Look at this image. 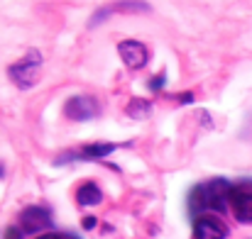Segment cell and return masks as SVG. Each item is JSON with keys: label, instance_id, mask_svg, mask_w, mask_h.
<instances>
[{"label": "cell", "instance_id": "obj_1", "mask_svg": "<svg viewBox=\"0 0 252 239\" xmlns=\"http://www.w3.org/2000/svg\"><path fill=\"white\" fill-rule=\"evenodd\" d=\"M230 193H233V186L225 181V178H213L203 186H196L189 195V210L191 215H198L203 210H216V212H223L230 203Z\"/></svg>", "mask_w": 252, "mask_h": 239}, {"label": "cell", "instance_id": "obj_2", "mask_svg": "<svg viewBox=\"0 0 252 239\" xmlns=\"http://www.w3.org/2000/svg\"><path fill=\"white\" fill-rule=\"evenodd\" d=\"M39 74H42V54L37 49H30L25 54V59H20L17 64H12L7 69L10 80L20 88H32L39 80Z\"/></svg>", "mask_w": 252, "mask_h": 239}, {"label": "cell", "instance_id": "obj_3", "mask_svg": "<svg viewBox=\"0 0 252 239\" xmlns=\"http://www.w3.org/2000/svg\"><path fill=\"white\" fill-rule=\"evenodd\" d=\"M52 227V215L47 208L42 205H30L22 210L20 215V230L32 235V232H42V230H49Z\"/></svg>", "mask_w": 252, "mask_h": 239}, {"label": "cell", "instance_id": "obj_4", "mask_svg": "<svg viewBox=\"0 0 252 239\" xmlns=\"http://www.w3.org/2000/svg\"><path fill=\"white\" fill-rule=\"evenodd\" d=\"M118 54H120L123 64H125L127 69H132V71L142 69V66L147 64V59H150L147 47H145L142 42H135V39H125V42H120V44H118Z\"/></svg>", "mask_w": 252, "mask_h": 239}, {"label": "cell", "instance_id": "obj_5", "mask_svg": "<svg viewBox=\"0 0 252 239\" xmlns=\"http://www.w3.org/2000/svg\"><path fill=\"white\" fill-rule=\"evenodd\" d=\"M95 112H98V105H95V100L88 98V95H74V98H69L66 105H64V115H66L69 120H76V122L91 120Z\"/></svg>", "mask_w": 252, "mask_h": 239}, {"label": "cell", "instance_id": "obj_6", "mask_svg": "<svg viewBox=\"0 0 252 239\" xmlns=\"http://www.w3.org/2000/svg\"><path fill=\"white\" fill-rule=\"evenodd\" d=\"M230 208L238 222H252V188L240 186L230 193Z\"/></svg>", "mask_w": 252, "mask_h": 239}, {"label": "cell", "instance_id": "obj_7", "mask_svg": "<svg viewBox=\"0 0 252 239\" xmlns=\"http://www.w3.org/2000/svg\"><path fill=\"white\" fill-rule=\"evenodd\" d=\"M228 237V230L220 220L216 217H196L193 222V239H225Z\"/></svg>", "mask_w": 252, "mask_h": 239}, {"label": "cell", "instance_id": "obj_8", "mask_svg": "<svg viewBox=\"0 0 252 239\" xmlns=\"http://www.w3.org/2000/svg\"><path fill=\"white\" fill-rule=\"evenodd\" d=\"M76 200H79V205L91 208V205H98L103 200V193H100V188L95 183H84L79 188V193H76Z\"/></svg>", "mask_w": 252, "mask_h": 239}, {"label": "cell", "instance_id": "obj_9", "mask_svg": "<svg viewBox=\"0 0 252 239\" xmlns=\"http://www.w3.org/2000/svg\"><path fill=\"white\" fill-rule=\"evenodd\" d=\"M132 120H147L152 115V103L145 100V98H132L127 103V110H125Z\"/></svg>", "mask_w": 252, "mask_h": 239}, {"label": "cell", "instance_id": "obj_10", "mask_svg": "<svg viewBox=\"0 0 252 239\" xmlns=\"http://www.w3.org/2000/svg\"><path fill=\"white\" fill-rule=\"evenodd\" d=\"M115 149H118V144H110V142H98V144H88V147H84L79 157H84V159H103V157L113 154Z\"/></svg>", "mask_w": 252, "mask_h": 239}, {"label": "cell", "instance_id": "obj_11", "mask_svg": "<svg viewBox=\"0 0 252 239\" xmlns=\"http://www.w3.org/2000/svg\"><path fill=\"white\" fill-rule=\"evenodd\" d=\"M164 83H167V76L164 74H157L155 79H150V90H162Z\"/></svg>", "mask_w": 252, "mask_h": 239}, {"label": "cell", "instance_id": "obj_12", "mask_svg": "<svg viewBox=\"0 0 252 239\" xmlns=\"http://www.w3.org/2000/svg\"><path fill=\"white\" fill-rule=\"evenodd\" d=\"M22 235H25V232H22L20 227H7V230H5V239H22Z\"/></svg>", "mask_w": 252, "mask_h": 239}, {"label": "cell", "instance_id": "obj_13", "mask_svg": "<svg viewBox=\"0 0 252 239\" xmlns=\"http://www.w3.org/2000/svg\"><path fill=\"white\" fill-rule=\"evenodd\" d=\"M37 239H79V237H74V235H57V232H47V235H42V237H37Z\"/></svg>", "mask_w": 252, "mask_h": 239}, {"label": "cell", "instance_id": "obj_14", "mask_svg": "<svg viewBox=\"0 0 252 239\" xmlns=\"http://www.w3.org/2000/svg\"><path fill=\"white\" fill-rule=\"evenodd\" d=\"M84 227L86 230H93V227H95V217H93V215H88L84 220Z\"/></svg>", "mask_w": 252, "mask_h": 239}, {"label": "cell", "instance_id": "obj_15", "mask_svg": "<svg viewBox=\"0 0 252 239\" xmlns=\"http://www.w3.org/2000/svg\"><path fill=\"white\" fill-rule=\"evenodd\" d=\"M191 100H193L191 93H184V95H181V103H191Z\"/></svg>", "mask_w": 252, "mask_h": 239}]
</instances>
